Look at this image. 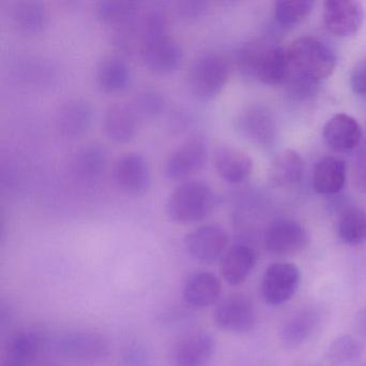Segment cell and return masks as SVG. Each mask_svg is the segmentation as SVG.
<instances>
[{
  "instance_id": "cell-1",
  "label": "cell",
  "mask_w": 366,
  "mask_h": 366,
  "mask_svg": "<svg viewBox=\"0 0 366 366\" xmlns=\"http://www.w3.org/2000/svg\"><path fill=\"white\" fill-rule=\"evenodd\" d=\"M217 204L213 188L202 181H186L177 186L166 204V213L177 224H194L211 215Z\"/></svg>"
},
{
  "instance_id": "cell-2",
  "label": "cell",
  "mask_w": 366,
  "mask_h": 366,
  "mask_svg": "<svg viewBox=\"0 0 366 366\" xmlns=\"http://www.w3.org/2000/svg\"><path fill=\"white\" fill-rule=\"evenodd\" d=\"M291 74L318 84L333 74L337 64L329 46L314 37L295 40L288 49Z\"/></svg>"
},
{
  "instance_id": "cell-3",
  "label": "cell",
  "mask_w": 366,
  "mask_h": 366,
  "mask_svg": "<svg viewBox=\"0 0 366 366\" xmlns=\"http://www.w3.org/2000/svg\"><path fill=\"white\" fill-rule=\"evenodd\" d=\"M230 76L228 61L215 53H205L197 57L187 72L190 93L200 102L215 99L226 87Z\"/></svg>"
},
{
  "instance_id": "cell-4",
  "label": "cell",
  "mask_w": 366,
  "mask_h": 366,
  "mask_svg": "<svg viewBox=\"0 0 366 366\" xmlns=\"http://www.w3.org/2000/svg\"><path fill=\"white\" fill-rule=\"evenodd\" d=\"M239 67L246 74L256 76L267 85H277L288 80L291 74L288 51L282 46L256 50L245 48L237 56Z\"/></svg>"
},
{
  "instance_id": "cell-5",
  "label": "cell",
  "mask_w": 366,
  "mask_h": 366,
  "mask_svg": "<svg viewBox=\"0 0 366 366\" xmlns=\"http://www.w3.org/2000/svg\"><path fill=\"white\" fill-rule=\"evenodd\" d=\"M184 244L192 260L202 264H214L222 260L228 250L229 234L220 224H205L188 233Z\"/></svg>"
},
{
  "instance_id": "cell-6",
  "label": "cell",
  "mask_w": 366,
  "mask_h": 366,
  "mask_svg": "<svg viewBox=\"0 0 366 366\" xmlns=\"http://www.w3.org/2000/svg\"><path fill=\"white\" fill-rule=\"evenodd\" d=\"M209 157V147L202 136L184 141L169 156L164 164V174L172 181H183L202 170Z\"/></svg>"
},
{
  "instance_id": "cell-7",
  "label": "cell",
  "mask_w": 366,
  "mask_h": 366,
  "mask_svg": "<svg viewBox=\"0 0 366 366\" xmlns=\"http://www.w3.org/2000/svg\"><path fill=\"white\" fill-rule=\"evenodd\" d=\"M218 329L230 333L252 331L256 323V310L252 300L241 293H233L216 304L213 315Z\"/></svg>"
},
{
  "instance_id": "cell-8",
  "label": "cell",
  "mask_w": 366,
  "mask_h": 366,
  "mask_svg": "<svg viewBox=\"0 0 366 366\" xmlns=\"http://www.w3.org/2000/svg\"><path fill=\"white\" fill-rule=\"evenodd\" d=\"M301 284V272L292 263L277 262L265 269L261 282L263 299L269 305H280L291 299Z\"/></svg>"
},
{
  "instance_id": "cell-9",
  "label": "cell",
  "mask_w": 366,
  "mask_h": 366,
  "mask_svg": "<svg viewBox=\"0 0 366 366\" xmlns=\"http://www.w3.org/2000/svg\"><path fill=\"white\" fill-rule=\"evenodd\" d=\"M112 175L115 185L128 194H144L151 186V168L142 154L130 152L117 158Z\"/></svg>"
},
{
  "instance_id": "cell-10",
  "label": "cell",
  "mask_w": 366,
  "mask_h": 366,
  "mask_svg": "<svg viewBox=\"0 0 366 366\" xmlns=\"http://www.w3.org/2000/svg\"><path fill=\"white\" fill-rule=\"evenodd\" d=\"M365 11L360 1L327 0L323 5V22L330 33L336 37L355 36L363 25Z\"/></svg>"
},
{
  "instance_id": "cell-11",
  "label": "cell",
  "mask_w": 366,
  "mask_h": 366,
  "mask_svg": "<svg viewBox=\"0 0 366 366\" xmlns=\"http://www.w3.org/2000/svg\"><path fill=\"white\" fill-rule=\"evenodd\" d=\"M310 233L300 222L280 218L269 224L265 232V246L276 256H291L303 252L310 244Z\"/></svg>"
},
{
  "instance_id": "cell-12",
  "label": "cell",
  "mask_w": 366,
  "mask_h": 366,
  "mask_svg": "<svg viewBox=\"0 0 366 366\" xmlns=\"http://www.w3.org/2000/svg\"><path fill=\"white\" fill-rule=\"evenodd\" d=\"M56 349L61 355L70 359L98 360L109 355L110 345L98 332L76 330L59 336Z\"/></svg>"
},
{
  "instance_id": "cell-13",
  "label": "cell",
  "mask_w": 366,
  "mask_h": 366,
  "mask_svg": "<svg viewBox=\"0 0 366 366\" xmlns=\"http://www.w3.org/2000/svg\"><path fill=\"white\" fill-rule=\"evenodd\" d=\"M139 54L144 67L158 76L173 74L184 61L183 48L169 36L145 44Z\"/></svg>"
},
{
  "instance_id": "cell-14",
  "label": "cell",
  "mask_w": 366,
  "mask_h": 366,
  "mask_svg": "<svg viewBox=\"0 0 366 366\" xmlns=\"http://www.w3.org/2000/svg\"><path fill=\"white\" fill-rule=\"evenodd\" d=\"M237 132L246 140L260 145H269L275 138L276 125L272 113L263 106L247 107L235 119Z\"/></svg>"
},
{
  "instance_id": "cell-15",
  "label": "cell",
  "mask_w": 366,
  "mask_h": 366,
  "mask_svg": "<svg viewBox=\"0 0 366 366\" xmlns=\"http://www.w3.org/2000/svg\"><path fill=\"white\" fill-rule=\"evenodd\" d=\"M94 108L85 99H72L61 107L55 119L57 132L69 140L82 138L91 129Z\"/></svg>"
},
{
  "instance_id": "cell-16",
  "label": "cell",
  "mask_w": 366,
  "mask_h": 366,
  "mask_svg": "<svg viewBox=\"0 0 366 366\" xmlns=\"http://www.w3.org/2000/svg\"><path fill=\"white\" fill-rule=\"evenodd\" d=\"M222 282L209 271L194 272L188 276L183 287V300L188 307L204 310L219 302Z\"/></svg>"
},
{
  "instance_id": "cell-17",
  "label": "cell",
  "mask_w": 366,
  "mask_h": 366,
  "mask_svg": "<svg viewBox=\"0 0 366 366\" xmlns=\"http://www.w3.org/2000/svg\"><path fill=\"white\" fill-rule=\"evenodd\" d=\"M140 119L129 102H115L107 108L102 119V129L111 142L126 144L134 140Z\"/></svg>"
},
{
  "instance_id": "cell-18",
  "label": "cell",
  "mask_w": 366,
  "mask_h": 366,
  "mask_svg": "<svg viewBox=\"0 0 366 366\" xmlns=\"http://www.w3.org/2000/svg\"><path fill=\"white\" fill-rule=\"evenodd\" d=\"M364 132L357 119L345 113H338L323 127V139L333 151L347 153L360 147Z\"/></svg>"
},
{
  "instance_id": "cell-19",
  "label": "cell",
  "mask_w": 366,
  "mask_h": 366,
  "mask_svg": "<svg viewBox=\"0 0 366 366\" xmlns=\"http://www.w3.org/2000/svg\"><path fill=\"white\" fill-rule=\"evenodd\" d=\"M216 350L215 338L207 332L188 334L173 349L175 366H205Z\"/></svg>"
},
{
  "instance_id": "cell-20",
  "label": "cell",
  "mask_w": 366,
  "mask_h": 366,
  "mask_svg": "<svg viewBox=\"0 0 366 366\" xmlns=\"http://www.w3.org/2000/svg\"><path fill=\"white\" fill-rule=\"evenodd\" d=\"M213 162L218 177L232 185L245 182L254 169L252 158L245 152L230 145H219L216 147Z\"/></svg>"
},
{
  "instance_id": "cell-21",
  "label": "cell",
  "mask_w": 366,
  "mask_h": 366,
  "mask_svg": "<svg viewBox=\"0 0 366 366\" xmlns=\"http://www.w3.org/2000/svg\"><path fill=\"white\" fill-rule=\"evenodd\" d=\"M109 162V153L104 145L89 143L79 149L70 160V171L74 179L93 182L99 179Z\"/></svg>"
},
{
  "instance_id": "cell-22",
  "label": "cell",
  "mask_w": 366,
  "mask_h": 366,
  "mask_svg": "<svg viewBox=\"0 0 366 366\" xmlns=\"http://www.w3.org/2000/svg\"><path fill=\"white\" fill-rule=\"evenodd\" d=\"M257 254L247 244H234L220 260V273L230 286L243 284L254 269Z\"/></svg>"
},
{
  "instance_id": "cell-23",
  "label": "cell",
  "mask_w": 366,
  "mask_h": 366,
  "mask_svg": "<svg viewBox=\"0 0 366 366\" xmlns=\"http://www.w3.org/2000/svg\"><path fill=\"white\" fill-rule=\"evenodd\" d=\"M132 68L119 55H111L102 59L96 70V83L102 93H123L132 84Z\"/></svg>"
},
{
  "instance_id": "cell-24",
  "label": "cell",
  "mask_w": 366,
  "mask_h": 366,
  "mask_svg": "<svg viewBox=\"0 0 366 366\" xmlns=\"http://www.w3.org/2000/svg\"><path fill=\"white\" fill-rule=\"evenodd\" d=\"M12 24L23 35L37 36L49 25V12L37 0H19L10 10Z\"/></svg>"
},
{
  "instance_id": "cell-25",
  "label": "cell",
  "mask_w": 366,
  "mask_h": 366,
  "mask_svg": "<svg viewBox=\"0 0 366 366\" xmlns=\"http://www.w3.org/2000/svg\"><path fill=\"white\" fill-rule=\"evenodd\" d=\"M347 164L342 158L327 156L321 158L314 168L312 186L318 194H336L346 184Z\"/></svg>"
},
{
  "instance_id": "cell-26",
  "label": "cell",
  "mask_w": 366,
  "mask_h": 366,
  "mask_svg": "<svg viewBox=\"0 0 366 366\" xmlns=\"http://www.w3.org/2000/svg\"><path fill=\"white\" fill-rule=\"evenodd\" d=\"M320 312L314 307L302 308L287 320L280 332V340L288 348L304 344L320 323Z\"/></svg>"
},
{
  "instance_id": "cell-27",
  "label": "cell",
  "mask_w": 366,
  "mask_h": 366,
  "mask_svg": "<svg viewBox=\"0 0 366 366\" xmlns=\"http://www.w3.org/2000/svg\"><path fill=\"white\" fill-rule=\"evenodd\" d=\"M96 16L111 31L125 29L136 23L141 14L140 5L134 1L102 0L95 7Z\"/></svg>"
},
{
  "instance_id": "cell-28",
  "label": "cell",
  "mask_w": 366,
  "mask_h": 366,
  "mask_svg": "<svg viewBox=\"0 0 366 366\" xmlns=\"http://www.w3.org/2000/svg\"><path fill=\"white\" fill-rule=\"evenodd\" d=\"M304 162L292 149L278 154L269 167V179L278 187H291L301 182L304 174Z\"/></svg>"
},
{
  "instance_id": "cell-29",
  "label": "cell",
  "mask_w": 366,
  "mask_h": 366,
  "mask_svg": "<svg viewBox=\"0 0 366 366\" xmlns=\"http://www.w3.org/2000/svg\"><path fill=\"white\" fill-rule=\"evenodd\" d=\"M41 337L37 332L21 330L8 340L5 359L33 365L41 350Z\"/></svg>"
},
{
  "instance_id": "cell-30",
  "label": "cell",
  "mask_w": 366,
  "mask_h": 366,
  "mask_svg": "<svg viewBox=\"0 0 366 366\" xmlns=\"http://www.w3.org/2000/svg\"><path fill=\"white\" fill-rule=\"evenodd\" d=\"M168 29L169 19L164 10L160 8H152L147 11L141 12L136 22L139 52L145 44L169 36Z\"/></svg>"
},
{
  "instance_id": "cell-31",
  "label": "cell",
  "mask_w": 366,
  "mask_h": 366,
  "mask_svg": "<svg viewBox=\"0 0 366 366\" xmlns=\"http://www.w3.org/2000/svg\"><path fill=\"white\" fill-rule=\"evenodd\" d=\"M337 235L346 245H360L366 241V212L352 207L345 209L337 224Z\"/></svg>"
},
{
  "instance_id": "cell-32",
  "label": "cell",
  "mask_w": 366,
  "mask_h": 366,
  "mask_svg": "<svg viewBox=\"0 0 366 366\" xmlns=\"http://www.w3.org/2000/svg\"><path fill=\"white\" fill-rule=\"evenodd\" d=\"M129 104L140 122L149 121L164 113L167 108V100L164 94L156 89H143L134 96Z\"/></svg>"
},
{
  "instance_id": "cell-33",
  "label": "cell",
  "mask_w": 366,
  "mask_h": 366,
  "mask_svg": "<svg viewBox=\"0 0 366 366\" xmlns=\"http://www.w3.org/2000/svg\"><path fill=\"white\" fill-rule=\"evenodd\" d=\"M315 3L312 0H282L275 4V16L278 23L285 26H293L305 20Z\"/></svg>"
},
{
  "instance_id": "cell-34",
  "label": "cell",
  "mask_w": 366,
  "mask_h": 366,
  "mask_svg": "<svg viewBox=\"0 0 366 366\" xmlns=\"http://www.w3.org/2000/svg\"><path fill=\"white\" fill-rule=\"evenodd\" d=\"M361 355V345L350 335L336 338L329 348V359L333 363L345 364L355 361Z\"/></svg>"
},
{
  "instance_id": "cell-35",
  "label": "cell",
  "mask_w": 366,
  "mask_h": 366,
  "mask_svg": "<svg viewBox=\"0 0 366 366\" xmlns=\"http://www.w3.org/2000/svg\"><path fill=\"white\" fill-rule=\"evenodd\" d=\"M209 11V3L205 1H181L177 4V14L185 22H196L202 19Z\"/></svg>"
},
{
  "instance_id": "cell-36",
  "label": "cell",
  "mask_w": 366,
  "mask_h": 366,
  "mask_svg": "<svg viewBox=\"0 0 366 366\" xmlns=\"http://www.w3.org/2000/svg\"><path fill=\"white\" fill-rule=\"evenodd\" d=\"M355 164V183L361 192H366V134Z\"/></svg>"
},
{
  "instance_id": "cell-37",
  "label": "cell",
  "mask_w": 366,
  "mask_h": 366,
  "mask_svg": "<svg viewBox=\"0 0 366 366\" xmlns=\"http://www.w3.org/2000/svg\"><path fill=\"white\" fill-rule=\"evenodd\" d=\"M350 85L355 95L366 97V59L359 61L353 68Z\"/></svg>"
},
{
  "instance_id": "cell-38",
  "label": "cell",
  "mask_w": 366,
  "mask_h": 366,
  "mask_svg": "<svg viewBox=\"0 0 366 366\" xmlns=\"http://www.w3.org/2000/svg\"><path fill=\"white\" fill-rule=\"evenodd\" d=\"M126 365L127 366H147V360L145 359L144 351L141 349H134V350L128 351L125 355Z\"/></svg>"
},
{
  "instance_id": "cell-39",
  "label": "cell",
  "mask_w": 366,
  "mask_h": 366,
  "mask_svg": "<svg viewBox=\"0 0 366 366\" xmlns=\"http://www.w3.org/2000/svg\"><path fill=\"white\" fill-rule=\"evenodd\" d=\"M46 366H56V365H46Z\"/></svg>"
}]
</instances>
